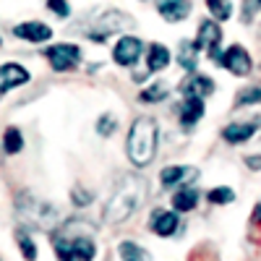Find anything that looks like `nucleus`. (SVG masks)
Returning a JSON list of instances; mask_svg holds the SVG:
<instances>
[{"mask_svg":"<svg viewBox=\"0 0 261 261\" xmlns=\"http://www.w3.org/2000/svg\"><path fill=\"white\" fill-rule=\"evenodd\" d=\"M157 141H160V130L154 118H136L130 123L128 130V141H125V151L128 160L134 167H146L157 154Z\"/></svg>","mask_w":261,"mask_h":261,"instance_id":"f257e3e1","label":"nucleus"},{"mask_svg":"<svg viewBox=\"0 0 261 261\" xmlns=\"http://www.w3.org/2000/svg\"><path fill=\"white\" fill-rule=\"evenodd\" d=\"M146 191H149V186H146L144 178H139V175H125V180L115 188L113 199L107 201V206H105V220L113 222V225L125 222L128 217L136 212V206L141 204V199L146 196Z\"/></svg>","mask_w":261,"mask_h":261,"instance_id":"f03ea898","label":"nucleus"},{"mask_svg":"<svg viewBox=\"0 0 261 261\" xmlns=\"http://www.w3.org/2000/svg\"><path fill=\"white\" fill-rule=\"evenodd\" d=\"M53 248H55L58 261H94V256H97L92 232L89 235H84V232L73 235V232L58 230L53 235Z\"/></svg>","mask_w":261,"mask_h":261,"instance_id":"7ed1b4c3","label":"nucleus"},{"mask_svg":"<svg viewBox=\"0 0 261 261\" xmlns=\"http://www.w3.org/2000/svg\"><path fill=\"white\" fill-rule=\"evenodd\" d=\"M16 209L18 214L24 217V222L29 227H37V230H50L55 222H58V214L50 204H45L42 199H34V196L24 193L16 199Z\"/></svg>","mask_w":261,"mask_h":261,"instance_id":"20e7f679","label":"nucleus"},{"mask_svg":"<svg viewBox=\"0 0 261 261\" xmlns=\"http://www.w3.org/2000/svg\"><path fill=\"white\" fill-rule=\"evenodd\" d=\"M45 58L55 73H68L81 63V47L71 45V42H60V45H53L45 50Z\"/></svg>","mask_w":261,"mask_h":261,"instance_id":"39448f33","label":"nucleus"},{"mask_svg":"<svg viewBox=\"0 0 261 261\" xmlns=\"http://www.w3.org/2000/svg\"><path fill=\"white\" fill-rule=\"evenodd\" d=\"M196 45H199V50H206L209 58L214 63H220L222 58V29H220V21L217 18H204L199 24V32H196Z\"/></svg>","mask_w":261,"mask_h":261,"instance_id":"423d86ee","label":"nucleus"},{"mask_svg":"<svg viewBox=\"0 0 261 261\" xmlns=\"http://www.w3.org/2000/svg\"><path fill=\"white\" fill-rule=\"evenodd\" d=\"M220 65H222V68H227L230 73L241 76V79L243 76H251V71H253V60H251V55H248V50L243 45H230L227 50H222Z\"/></svg>","mask_w":261,"mask_h":261,"instance_id":"0eeeda50","label":"nucleus"},{"mask_svg":"<svg viewBox=\"0 0 261 261\" xmlns=\"http://www.w3.org/2000/svg\"><path fill=\"white\" fill-rule=\"evenodd\" d=\"M141 55H144V42L139 37H130V34L120 37L118 45L113 47V60L118 65H123V68H134L141 60Z\"/></svg>","mask_w":261,"mask_h":261,"instance_id":"6e6552de","label":"nucleus"},{"mask_svg":"<svg viewBox=\"0 0 261 261\" xmlns=\"http://www.w3.org/2000/svg\"><path fill=\"white\" fill-rule=\"evenodd\" d=\"M180 212H167V209H154L151 212V220H149V227H151V232L154 235H160V238H172L178 232V227H180V217H178Z\"/></svg>","mask_w":261,"mask_h":261,"instance_id":"1a4fd4ad","label":"nucleus"},{"mask_svg":"<svg viewBox=\"0 0 261 261\" xmlns=\"http://www.w3.org/2000/svg\"><path fill=\"white\" fill-rule=\"evenodd\" d=\"M193 180H199V170L191 165H170L160 172V183L165 188H178V186H188Z\"/></svg>","mask_w":261,"mask_h":261,"instance_id":"9d476101","label":"nucleus"},{"mask_svg":"<svg viewBox=\"0 0 261 261\" xmlns=\"http://www.w3.org/2000/svg\"><path fill=\"white\" fill-rule=\"evenodd\" d=\"M157 13L167 21V24H178V21H186L193 11L191 0H154Z\"/></svg>","mask_w":261,"mask_h":261,"instance_id":"9b49d317","label":"nucleus"},{"mask_svg":"<svg viewBox=\"0 0 261 261\" xmlns=\"http://www.w3.org/2000/svg\"><path fill=\"white\" fill-rule=\"evenodd\" d=\"M261 128V118H253V120H238V123H230L225 125L222 130V139L227 144H246L248 139L256 136V130Z\"/></svg>","mask_w":261,"mask_h":261,"instance_id":"f8f14e48","label":"nucleus"},{"mask_svg":"<svg viewBox=\"0 0 261 261\" xmlns=\"http://www.w3.org/2000/svg\"><path fill=\"white\" fill-rule=\"evenodd\" d=\"M13 37L24 39V42H34V45H42V42L53 39V29L42 21H24V24L13 27Z\"/></svg>","mask_w":261,"mask_h":261,"instance_id":"ddd939ff","label":"nucleus"},{"mask_svg":"<svg viewBox=\"0 0 261 261\" xmlns=\"http://www.w3.org/2000/svg\"><path fill=\"white\" fill-rule=\"evenodd\" d=\"M29 71L24 68V65H18V63H6V65H0V94H6L11 89H16V86L21 84H29Z\"/></svg>","mask_w":261,"mask_h":261,"instance_id":"4468645a","label":"nucleus"},{"mask_svg":"<svg viewBox=\"0 0 261 261\" xmlns=\"http://www.w3.org/2000/svg\"><path fill=\"white\" fill-rule=\"evenodd\" d=\"M180 92H183V97H201V99H206V97L214 94V81H212L209 76L193 73V76H188V79L183 81Z\"/></svg>","mask_w":261,"mask_h":261,"instance_id":"2eb2a0df","label":"nucleus"},{"mask_svg":"<svg viewBox=\"0 0 261 261\" xmlns=\"http://www.w3.org/2000/svg\"><path fill=\"white\" fill-rule=\"evenodd\" d=\"M201 118H204V99L201 97H183V105H180L183 128H193Z\"/></svg>","mask_w":261,"mask_h":261,"instance_id":"dca6fc26","label":"nucleus"},{"mask_svg":"<svg viewBox=\"0 0 261 261\" xmlns=\"http://www.w3.org/2000/svg\"><path fill=\"white\" fill-rule=\"evenodd\" d=\"M170 60H172L170 50H167L165 45H160V42H154V45L146 47V71H149V73H157V71L167 68Z\"/></svg>","mask_w":261,"mask_h":261,"instance_id":"f3484780","label":"nucleus"},{"mask_svg":"<svg viewBox=\"0 0 261 261\" xmlns=\"http://www.w3.org/2000/svg\"><path fill=\"white\" fill-rule=\"evenodd\" d=\"M196 204H199V191L183 186L175 196H172V209L175 212H193Z\"/></svg>","mask_w":261,"mask_h":261,"instance_id":"a211bd4d","label":"nucleus"},{"mask_svg":"<svg viewBox=\"0 0 261 261\" xmlns=\"http://www.w3.org/2000/svg\"><path fill=\"white\" fill-rule=\"evenodd\" d=\"M206 8H209V16L217 21H230L235 13L232 0H206Z\"/></svg>","mask_w":261,"mask_h":261,"instance_id":"6ab92c4d","label":"nucleus"},{"mask_svg":"<svg viewBox=\"0 0 261 261\" xmlns=\"http://www.w3.org/2000/svg\"><path fill=\"white\" fill-rule=\"evenodd\" d=\"M118 253H120L123 261H149V253L134 241H120Z\"/></svg>","mask_w":261,"mask_h":261,"instance_id":"aec40b11","label":"nucleus"},{"mask_svg":"<svg viewBox=\"0 0 261 261\" xmlns=\"http://www.w3.org/2000/svg\"><path fill=\"white\" fill-rule=\"evenodd\" d=\"M162 99H167V84H162V81L146 86V89L139 94V102H146V105H157Z\"/></svg>","mask_w":261,"mask_h":261,"instance_id":"412c9836","label":"nucleus"},{"mask_svg":"<svg viewBox=\"0 0 261 261\" xmlns=\"http://www.w3.org/2000/svg\"><path fill=\"white\" fill-rule=\"evenodd\" d=\"M24 149V136H21L18 128H6L3 134V151L6 154H18Z\"/></svg>","mask_w":261,"mask_h":261,"instance_id":"4be33fe9","label":"nucleus"},{"mask_svg":"<svg viewBox=\"0 0 261 261\" xmlns=\"http://www.w3.org/2000/svg\"><path fill=\"white\" fill-rule=\"evenodd\" d=\"M196 53H199V45H196V39H193V42H183V45H180V58H178V63L183 65L188 73L196 71Z\"/></svg>","mask_w":261,"mask_h":261,"instance_id":"5701e85b","label":"nucleus"},{"mask_svg":"<svg viewBox=\"0 0 261 261\" xmlns=\"http://www.w3.org/2000/svg\"><path fill=\"white\" fill-rule=\"evenodd\" d=\"M209 204H217V206H225V204H232L235 201V191L227 188V186H220V188H212L206 193Z\"/></svg>","mask_w":261,"mask_h":261,"instance_id":"b1692460","label":"nucleus"},{"mask_svg":"<svg viewBox=\"0 0 261 261\" xmlns=\"http://www.w3.org/2000/svg\"><path fill=\"white\" fill-rule=\"evenodd\" d=\"M16 243H18V248H21V253H24L27 261H37V246H34V241L29 238L27 230H18L16 232Z\"/></svg>","mask_w":261,"mask_h":261,"instance_id":"393cba45","label":"nucleus"},{"mask_svg":"<svg viewBox=\"0 0 261 261\" xmlns=\"http://www.w3.org/2000/svg\"><path fill=\"white\" fill-rule=\"evenodd\" d=\"M261 102V86H248L241 94L235 97V105L238 107H246V105H258Z\"/></svg>","mask_w":261,"mask_h":261,"instance_id":"a878e982","label":"nucleus"},{"mask_svg":"<svg viewBox=\"0 0 261 261\" xmlns=\"http://www.w3.org/2000/svg\"><path fill=\"white\" fill-rule=\"evenodd\" d=\"M47 11L50 13H55L58 18H68L71 16V3H68V0H47Z\"/></svg>","mask_w":261,"mask_h":261,"instance_id":"bb28decb","label":"nucleus"},{"mask_svg":"<svg viewBox=\"0 0 261 261\" xmlns=\"http://www.w3.org/2000/svg\"><path fill=\"white\" fill-rule=\"evenodd\" d=\"M115 128H118V123H115L113 115H102V118L97 120V134H99V136H113Z\"/></svg>","mask_w":261,"mask_h":261,"instance_id":"cd10ccee","label":"nucleus"},{"mask_svg":"<svg viewBox=\"0 0 261 261\" xmlns=\"http://www.w3.org/2000/svg\"><path fill=\"white\" fill-rule=\"evenodd\" d=\"M71 196H73V204L76 206H89L92 204V193L89 191H81V186H76Z\"/></svg>","mask_w":261,"mask_h":261,"instance_id":"c85d7f7f","label":"nucleus"},{"mask_svg":"<svg viewBox=\"0 0 261 261\" xmlns=\"http://www.w3.org/2000/svg\"><path fill=\"white\" fill-rule=\"evenodd\" d=\"M243 162H246V167H251V170H261V154H248Z\"/></svg>","mask_w":261,"mask_h":261,"instance_id":"c756f323","label":"nucleus"},{"mask_svg":"<svg viewBox=\"0 0 261 261\" xmlns=\"http://www.w3.org/2000/svg\"><path fill=\"white\" fill-rule=\"evenodd\" d=\"M253 222H256V225H261V204L253 209Z\"/></svg>","mask_w":261,"mask_h":261,"instance_id":"7c9ffc66","label":"nucleus"},{"mask_svg":"<svg viewBox=\"0 0 261 261\" xmlns=\"http://www.w3.org/2000/svg\"><path fill=\"white\" fill-rule=\"evenodd\" d=\"M0 45H3V37H0Z\"/></svg>","mask_w":261,"mask_h":261,"instance_id":"2f4dec72","label":"nucleus"},{"mask_svg":"<svg viewBox=\"0 0 261 261\" xmlns=\"http://www.w3.org/2000/svg\"><path fill=\"white\" fill-rule=\"evenodd\" d=\"M258 6H261V0H258Z\"/></svg>","mask_w":261,"mask_h":261,"instance_id":"473e14b6","label":"nucleus"}]
</instances>
